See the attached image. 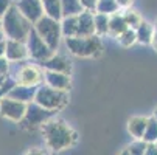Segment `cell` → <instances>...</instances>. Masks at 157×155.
I'll use <instances>...</instances> for the list:
<instances>
[{
    "label": "cell",
    "mask_w": 157,
    "mask_h": 155,
    "mask_svg": "<svg viewBox=\"0 0 157 155\" xmlns=\"http://www.w3.org/2000/svg\"><path fill=\"white\" fill-rule=\"evenodd\" d=\"M44 79H45V84H48L53 88H58V90L69 92L70 87H72V79H70L69 73L45 70V73H44Z\"/></svg>",
    "instance_id": "11"
},
{
    "label": "cell",
    "mask_w": 157,
    "mask_h": 155,
    "mask_svg": "<svg viewBox=\"0 0 157 155\" xmlns=\"http://www.w3.org/2000/svg\"><path fill=\"white\" fill-rule=\"evenodd\" d=\"M44 75L40 73L39 68L33 67V65H24L16 76V81L19 84H25V85H39Z\"/></svg>",
    "instance_id": "13"
},
{
    "label": "cell",
    "mask_w": 157,
    "mask_h": 155,
    "mask_svg": "<svg viewBox=\"0 0 157 155\" xmlns=\"http://www.w3.org/2000/svg\"><path fill=\"white\" fill-rule=\"evenodd\" d=\"M40 67H44L45 70H53V72H62V73H69L72 70V64L62 54H52L50 57H47L45 61H40Z\"/></svg>",
    "instance_id": "12"
},
{
    "label": "cell",
    "mask_w": 157,
    "mask_h": 155,
    "mask_svg": "<svg viewBox=\"0 0 157 155\" xmlns=\"http://www.w3.org/2000/svg\"><path fill=\"white\" fill-rule=\"evenodd\" d=\"M126 28H129L128 25H126V22H124V19H123V14H118V11L117 13H114V14H110L109 16V34H112V36H118L120 33H123Z\"/></svg>",
    "instance_id": "18"
},
{
    "label": "cell",
    "mask_w": 157,
    "mask_h": 155,
    "mask_svg": "<svg viewBox=\"0 0 157 155\" xmlns=\"http://www.w3.org/2000/svg\"><path fill=\"white\" fill-rule=\"evenodd\" d=\"M115 2H117L118 8H123V9H126V8H129V6L134 3V0H115Z\"/></svg>",
    "instance_id": "33"
},
{
    "label": "cell",
    "mask_w": 157,
    "mask_h": 155,
    "mask_svg": "<svg viewBox=\"0 0 157 155\" xmlns=\"http://www.w3.org/2000/svg\"><path fill=\"white\" fill-rule=\"evenodd\" d=\"M27 43V48H28V56L34 61H45L47 57H50L55 51L47 45L45 42H44V39L36 33L34 28H31V31L28 33V37L25 40Z\"/></svg>",
    "instance_id": "7"
},
{
    "label": "cell",
    "mask_w": 157,
    "mask_h": 155,
    "mask_svg": "<svg viewBox=\"0 0 157 155\" xmlns=\"http://www.w3.org/2000/svg\"><path fill=\"white\" fill-rule=\"evenodd\" d=\"M155 28H157V24H155Z\"/></svg>",
    "instance_id": "41"
},
{
    "label": "cell",
    "mask_w": 157,
    "mask_h": 155,
    "mask_svg": "<svg viewBox=\"0 0 157 155\" xmlns=\"http://www.w3.org/2000/svg\"><path fill=\"white\" fill-rule=\"evenodd\" d=\"M154 143H155V147H157V140H155V141H154Z\"/></svg>",
    "instance_id": "40"
},
{
    "label": "cell",
    "mask_w": 157,
    "mask_h": 155,
    "mask_svg": "<svg viewBox=\"0 0 157 155\" xmlns=\"http://www.w3.org/2000/svg\"><path fill=\"white\" fill-rule=\"evenodd\" d=\"M31 28L33 24L19 11L16 5H11L2 17V31L5 34V39H16L25 42Z\"/></svg>",
    "instance_id": "2"
},
{
    "label": "cell",
    "mask_w": 157,
    "mask_h": 155,
    "mask_svg": "<svg viewBox=\"0 0 157 155\" xmlns=\"http://www.w3.org/2000/svg\"><path fill=\"white\" fill-rule=\"evenodd\" d=\"M33 101L48 110H61L69 102V92L58 90V88L50 87L48 84H39Z\"/></svg>",
    "instance_id": "4"
},
{
    "label": "cell",
    "mask_w": 157,
    "mask_h": 155,
    "mask_svg": "<svg viewBox=\"0 0 157 155\" xmlns=\"http://www.w3.org/2000/svg\"><path fill=\"white\" fill-rule=\"evenodd\" d=\"M152 116H154V118L157 120V107H155V110H154V115H152Z\"/></svg>",
    "instance_id": "38"
},
{
    "label": "cell",
    "mask_w": 157,
    "mask_h": 155,
    "mask_svg": "<svg viewBox=\"0 0 157 155\" xmlns=\"http://www.w3.org/2000/svg\"><path fill=\"white\" fill-rule=\"evenodd\" d=\"M36 88L37 85H25V84H16L13 88H11V92L8 93L10 98H14L17 101H22V102H31L34 99V93H36Z\"/></svg>",
    "instance_id": "14"
},
{
    "label": "cell",
    "mask_w": 157,
    "mask_h": 155,
    "mask_svg": "<svg viewBox=\"0 0 157 155\" xmlns=\"http://www.w3.org/2000/svg\"><path fill=\"white\" fill-rule=\"evenodd\" d=\"M65 45L78 57H98L103 53V43L97 34L65 37Z\"/></svg>",
    "instance_id": "3"
},
{
    "label": "cell",
    "mask_w": 157,
    "mask_h": 155,
    "mask_svg": "<svg viewBox=\"0 0 157 155\" xmlns=\"http://www.w3.org/2000/svg\"><path fill=\"white\" fill-rule=\"evenodd\" d=\"M6 76H8V73H6V75H0V84H2V82L6 79Z\"/></svg>",
    "instance_id": "36"
},
{
    "label": "cell",
    "mask_w": 157,
    "mask_h": 155,
    "mask_svg": "<svg viewBox=\"0 0 157 155\" xmlns=\"http://www.w3.org/2000/svg\"><path fill=\"white\" fill-rule=\"evenodd\" d=\"M2 39H5V34H3V31H2V30H0V40H2Z\"/></svg>",
    "instance_id": "37"
},
{
    "label": "cell",
    "mask_w": 157,
    "mask_h": 155,
    "mask_svg": "<svg viewBox=\"0 0 157 155\" xmlns=\"http://www.w3.org/2000/svg\"><path fill=\"white\" fill-rule=\"evenodd\" d=\"M56 115V110H48L45 107H42L39 104H36L34 101L27 104V110L22 120L19 121L22 129H27V130H34L37 127H40L45 121H48L50 118H53Z\"/></svg>",
    "instance_id": "6"
},
{
    "label": "cell",
    "mask_w": 157,
    "mask_h": 155,
    "mask_svg": "<svg viewBox=\"0 0 157 155\" xmlns=\"http://www.w3.org/2000/svg\"><path fill=\"white\" fill-rule=\"evenodd\" d=\"M0 56H5V39L0 40Z\"/></svg>",
    "instance_id": "35"
},
{
    "label": "cell",
    "mask_w": 157,
    "mask_h": 155,
    "mask_svg": "<svg viewBox=\"0 0 157 155\" xmlns=\"http://www.w3.org/2000/svg\"><path fill=\"white\" fill-rule=\"evenodd\" d=\"M142 140L146 141V143H154L157 140V120L154 116L148 118V123H146V127H145Z\"/></svg>",
    "instance_id": "23"
},
{
    "label": "cell",
    "mask_w": 157,
    "mask_h": 155,
    "mask_svg": "<svg viewBox=\"0 0 157 155\" xmlns=\"http://www.w3.org/2000/svg\"><path fill=\"white\" fill-rule=\"evenodd\" d=\"M0 30H2V19H0Z\"/></svg>",
    "instance_id": "39"
},
{
    "label": "cell",
    "mask_w": 157,
    "mask_h": 155,
    "mask_svg": "<svg viewBox=\"0 0 157 155\" xmlns=\"http://www.w3.org/2000/svg\"><path fill=\"white\" fill-rule=\"evenodd\" d=\"M84 8L81 6L79 0H61V13L62 17H69V16H78Z\"/></svg>",
    "instance_id": "21"
},
{
    "label": "cell",
    "mask_w": 157,
    "mask_h": 155,
    "mask_svg": "<svg viewBox=\"0 0 157 155\" xmlns=\"http://www.w3.org/2000/svg\"><path fill=\"white\" fill-rule=\"evenodd\" d=\"M78 36H90L95 34V25H94V13L92 11H81L78 16Z\"/></svg>",
    "instance_id": "15"
},
{
    "label": "cell",
    "mask_w": 157,
    "mask_h": 155,
    "mask_svg": "<svg viewBox=\"0 0 157 155\" xmlns=\"http://www.w3.org/2000/svg\"><path fill=\"white\" fill-rule=\"evenodd\" d=\"M152 33H154V27L146 20H142L140 25L136 28V36H137V42L142 45H151V39H152Z\"/></svg>",
    "instance_id": "16"
},
{
    "label": "cell",
    "mask_w": 157,
    "mask_h": 155,
    "mask_svg": "<svg viewBox=\"0 0 157 155\" xmlns=\"http://www.w3.org/2000/svg\"><path fill=\"white\" fill-rule=\"evenodd\" d=\"M16 6L31 24H34L36 20H39L44 16V6L40 0H19Z\"/></svg>",
    "instance_id": "10"
},
{
    "label": "cell",
    "mask_w": 157,
    "mask_h": 155,
    "mask_svg": "<svg viewBox=\"0 0 157 155\" xmlns=\"http://www.w3.org/2000/svg\"><path fill=\"white\" fill-rule=\"evenodd\" d=\"M11 5H13V0H0V19L3 17V14L10 9Z\"/></svg>",
    "instance_id": "31"
},
{
    "label": "cell",
    "mask_w": 157,
    "mask_h": 155,
    "mask_svg": "<svg viewBox=\"0 0 157 155\" xmlns=\"http://www.w3.org/2000/svg\"><path fill=\"white\" fill-rule=\"evenodd\" d=\"M25 110H27V104L22 101H17L10 96H5L0 99V115L10 121L19 123L22 116H24Z\"/></svg>",
    "instance_id": "8"
},
{
    "label": "cell",
    "mask_w": 157,
    "mask_h": 155,
    "mask_svg": "<svg viewBox=\"0 0 157 155\" xmlns=\"http://www.w3.org/2000/svg\"><path fill=\"white\" fill-rule=\"evenodd\" d=\"M10 72V61L5 56H0V75H6Z\"/></svg>",
    "instance_id": "30"
},
{
    "label": "cell",
    "mask_w": 157,
    "mask_h": 155,
    "mask_svg": "<svg viewBox=\"0 0 157 155\" xmlns=\"http://www.w3.org/2000/svg\"><path fill=\"white\" fill-rule=\"evenodd\" d=\"M117 40H118L120 45H121V47H124V48H128V47L134 45V43L137 42L136 30H134V28H126L123 33H120V34L117 36Z\"/></svg>",
    "instance_id": "25"
},
{
    "label": "cell",
    "mask_w": 157,
    "mask_h": 155,
    "mask_svg": "<svg viewBox=\"0 0 157 155\" xmlns=\"http://www.w3.org/2000/svg\"><path fill=\"white\" fill-rule=\"evenodd\" d=\"M94 25L97 36L109 34V16L103 13H94Z\"/></svg>",
    "instance_id": "22"
},
{
    "label": "cell",
    "mask_w": 157,
    "mask_h": 155,
    "mask_svg": "<svg viewBox=\"0 0 157 155\" xmlns=\"http://www.w3.org/2000/svg\"><path fill=\"white\" fill-rule=\"evenodd\" d=\"M42 6H44V14L50 16L56 20L62 19V13H61V0H40Z\"/></svg>",
    "instance_id": "20"
},
{
    "label": "cell",
    "mask_w": 157,
    "mask_h": 155,
    "mask_svg": "<svg viewBox=\"0 0 157 155\" xmlns=\"http://www.w3.org/2000/svg\"><path fill=\"white\" fill-rule=\"evenodd\" d=\"M121 14H123V19H124V22H126V25H128L129 28H134V30H136V28L140 25V22L143 20L137 11H132V9H129V8H126Z\"/></svg>",
    "instance_id": "26"
},
{
    "label": "cell",
    "mask_w": 157,
    "mask_h": 155,
    "mask_svg": "<svg viewBox=\"0 0 157 155\" xmlns=\"http://www.w3.org/2000/svg\"><path fill=\"white\" fill-rule=\"evenodd\" d=\"M145 155H157V147H155V143H146Z\"/></svg>",
    "instance_id": "32"
},
{
    "label": "cell",
    "mask_w": 157,
    "mask_h": 155,
    "mask_svg": "<svg viewBox=\"0 0 157 155\" xmlns=\"http://www.w3.org/2000/svg\"><path fill=\"white\" fill-rule=\"evenodd\" d=\"M120 8L117 5L115 0H97V6H95V13H103V14H114L117 13Z\"/></svg>",
    "instance_id": "24"
},
{
    "label": "cell",
    "mask_w": 157,
    "mask_h": 155,
    "mask_svg": "<svg viewBox=\"0 0 157 155\" xmlns=\"http://www.w3.org/2000/svg\"><path fill=\"white\" fill-rule=\"evenodd\" d=\"M5 57L10 62H19L28 57L27 43L16 39H5Z\"/></svg>",
    "instance_id": "9"
},
{
    "label": "cell",
    "mask_w": 157,
    "mask_h": 155,
    "mask_svg": "<svg viewBox=\"0 0 157 155\" xmlns=\"http://www.w3.org/2000/svg\"><path fill=\"white\" fill-rule=\"evenodd\" d=\"M40 127H42V135L45 138L48 149H52L55 152H59V150L70 147L78 140L76 132L65 121L58 120L55 116L50 118L48 121H45Z\"/></svg>",
    "instance_id": "1"
},
{
    "label": "cell",
    "mask_w": 157,
    "mask_h": 155,
    "mask_svg": "<svg viewBox=\"0 0 157 155\" xmlns=\"http://www.w3.org/2000/svg\"><path fill=\"white\" fill-rule=\"evenodd\" d=\"M33 28L36 30V33L44 39V42H45L53 51L58 50L59 43H61V37H62L61 20H56L50 16L44 14L39 20H36L33 24Z\"/></svg>",
    "instance_id": "5"
},
{
    "label": "cell",
    "mask_w": 157,
    "mask_h": 155,
    "mask_svg": "<svg viewBox=\"0 0 157 155\" xmlns=\"http://www.w3.org/2000/svg\"><path fill=\"white\" fill-rule=\"evenodd\" d=\"M79 3L84 9L95 13V6H97V0H79Z\"/></svg>",
    "instance_id": "29"
},
{
    "label": "cell",
    "mask_w": 157,
    "mask_h": 155,
    "mask_svg": "<svg viewBox=\"0 0 157 155\" xmlns=\"http://www.w3.org/2000/svg\"><path fill=\"white\" fill-rule=\"evenodd\" d=\"M61 31L64 37L78 36V19L76 16H69L61 19Z\"/></svg>",
    "instance_id": "19"
},
{
    "label": "cell",
    "mask_w": 157,
    "mask_h": 155,
    "mask_svg": "<svg viewBox=\"0 0 157 155\" xmlns=\"http://www.w3.org/2000/svg\"><path fill=\"white\" fill-rule=\"evenodd\" d=\"M146 123H148L146 116H132L128 123V130H129L131 137L142 138L143 132H145V127H146Z\"/></svg>",
    "instance_id": "17"
},
{
    "label": "cell",
    "mask_w": 157,
    "mask_h": 155,
    "mask_svg": "<svg viewBox=\"0 0 157 155\" xmlns=\"http://www.w3.org/2000/svg\"><path fill=\"white\" fill-rule=\"evenodd\" d=\"M145 149H146V141H143L142 138H136V141L131 143L126 150H123V153H132V155H145Z\"/></svg>",
    "instance_id": "27"
},
{
    "label": "cell",
    "mask_w": 157,
    "mask_h": 155,
    "mask_svg": "<svg viewBox=\"0 0 157 155\" xmlns=\"http://www.w3.org/2000/svg\"><path fill=\"white\" fill-rule=\"evenodd\" d=\"M17 84V81H16V78L14 76H6V79L0 84V99L2 98H5V96H8V93L11 92V88L14 87Z\"/></svg>",
    "instance_id": "28"
},
{
    "label": "cell",
    "mask_w": 157,
    "mask_h": 155,
    "mask_svg": "<svg viewBox=\"0 0 157 155\" xmlns=\"http://www.w3.org/2000/svg\"><path fill=\"white\" fill-rule=\"evenodd\" d=\"M151 45L152 48L157 51V28H154V33H152V39H151Z\"/></svg>",
    "instance_id": "34"
}]
</instances>
